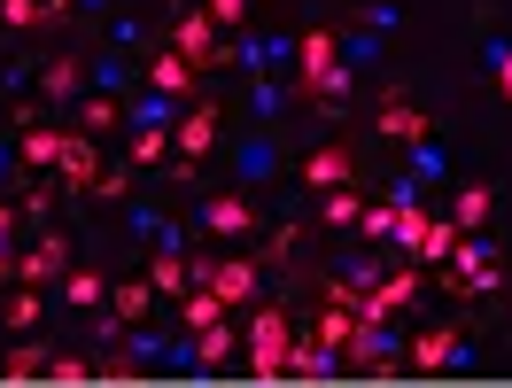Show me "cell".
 <instances>
[{"mask_svg":"<svg viewBox=\"0 0 512 388\" xmlns=\"http://www.w3.org/2000/svg\"><path fill=\"white\" fill-rule=\"evenodd\" d=\"M319 342H326V350H334V342H350V311H326V319H319Z\"/></svg>","mask_w":512,"mask_h":388,"instance_id":"603a6c76","label":"cell"},{"mask_svg":"<svg viewBox=\"0 0 512 388\" xmlns=\"http://www.w3.org/2000/svg\"><path fill=\"white\" fill-rule=\"evenodd\" d=\"M249 357H256V381H272V373H280V357H288V319H280V311H256Z\"/></svg>","mask_w":512,"mask_h":388,"instance_id":"6da1fadb","label":"cell"},{"mask_svg":"<svg viewBox=\"0 0 512 388\" xmlns=\"http://www.w3.org/2000/svg\"><path fill=\"white\" fill-rule=\"evenodd\" d=\"M0 373H8V381H32V373H47V357L24 342V350H8V365H0Z\"/></svg>","mask_w":512,"mask_h":388,"instance_id":"2e32d148","label":"cell"},{"mask_svg":"<svg viewBox=\"0 0 512 388\" xmlns=\"http://www.w3.org/2000/svg\"><path fill=\"white\" fill-rule=\"evenodd\" d=\"M412 365H419V373H443V365H458V334H450V326L419 334V342H412Z\"/></svg>","mask_w":512,"mask_h":388,"instance_id":"3957f363","label":"cell"},{"mask_svg":"<svg viewBox=\"0 0 512 388\" xmlns=\"http://www.w3.org/2000/svg\"><path fill=\"white\" fill-rule=\"evenodd\" d=\"M179 311H187V326H218L225 303H218L210 288H179Z\"/></svg>","mask_w":512,"mask_h":388,"instance_id":"7c38bea8","label":"cell"},{"mask_svg":"<svg viewBox=\"0 0 512 388\" xmlns=\"http://www.w3.org/2000/svg\"><path fill=\"white\" fill-rule=\"evenodd\" d=\"M148 78H156V94H187V55H156Z\"/></svg>","mask_w":512,"mask_h":388,"instance_id":"4fadbf2b","label":"cell"},{"mask_svg":"<svg viewBox=\"0 0 512 388\" xmlns=\"http://www.w3.org/2000/svg\"><path fill=\"white\" fill-rule=\"evenodd\" d=\"M210 226H218V233H249L256 218H249V202H241V194H218V202H210Z\"/></svg>","mask_w":512,"mask_h":388,"instance_id":"30bf717a","label":"cell"},{"mask_svg":"<svg viewBox=\"0 0 512 388\" xmlns=\"http://www.w3.org/2000/svg\"><path fill=\"white\" fill-rule=\"evenodd\" d=\"M202 280H210L218 303H249L256 295V264H202Z\"/></svg>","mask_w":512,"mask_h":388,"instance_id":"7a4b0ae2","label":"cell"},{"mask_svg":"<svg viewBox=\"0 0 512 388\" xmlns=\"http://www.w3.org/2000/svg\"><path fill=\"white\" fill-rule=\"evenodd\" d=\"M78 78H86V70H78V55H63V63L47 70V94H78Z\"/></svg>","mask_w":512,"mask_h":388,"instance_id":"ac0fdd59","label":"cell"},{"mask_svg":"<svg viewBox=\"0 0 512 388\" xmlns=\"http://www.w3.org/2000/svg\"><path fill=\"white\" fill-rule=\"evenodd\" d=\"M381 132H396V140H427V117H419L412 101H388V117H381Z\"/></svg>","mask_w":512,"mask_h":388,"instance_id":"8fae6325","label":"cell"},{"mask_svg":"<svg viewBox=\"0 0 512 388\" xmlns=\"http://www.w3.org/2000/svg\"><path fill=\"white\" fill-rule=\"evenodd\" d=\"M109 125H117V101H78V132H109Z\"/></svg>","mask_w":512,"mask_h":388,"instance_id":"9a60e30c","label":"cell"},{"mask_svg":"<svg viewBox=\"0 0 512 388\" xmlns=\"http://www.w3.org/2000/svg\"><path fill=\"white\" fill-rule=\"evenodd\" d=\"M156 288H163V295H179V288H187V264L171 257V249H163V257H156Z\"/></svg>","mask_w":512,"mask_h":388,"instance_id":"44dd1931","label":"cell"},{"mask_svg":"<svg viewBox=\"0 0 512 388\" xmlns=\"http://www.w3.org/2000/svg\"><path fill=\"white\" fill-rule=\"evenodd\" d=\"M481 218H489V187H466V194H458V218H450V226L466 233V226H481Z\"/></svg>","mask_w":512,"mask_h":388,"instance_id":"5bb4252c","label":"cell"},{"mask_svg":"<svg viewBox=\"0 0 512 388\" xmlns=\"http://www.w3.org/2000/svg\"><path fill=\"white\" fill-rule=\"evenodd\" d=\"M334 63H342V39H334V32L303 39V78H319V70H334Z\"/></svg>","mask_w":512,"mask_h":388,"instance_id":"ba28073f","label":"cell"},{"mask_svg":"<svg viewBox=\"0 0 512 388\" xmlns=\"http://www.w3.org/2000/svg\"><path fill=\"white\" fill-rule=\"evenodd\" d=\"M55 148H63V132H47V125L24 140V156H32V163H55Z\"/></svg>","mask_w":512,"mask_h":388,"instance_id":"7402d4cb","label":"cell"},{"mask_svg":"<svg viewBox=\"0 0 512 388\" xmlns=\"http://www.w3.org/2000/svg\"><path fill=\"white\" fill-rule=\"evenodd\" d=\"M303 179H311V187H342V179H350V156H342V148H319V156H311V163H303Z\"/></svg>","mask_w":512,"mask_h":388,"instance_id":"52a82bcc","label":"cell"},{"mask_svg":"<svg viewBox=\"0 0 512 388\" xmlns=\"http://www.w3.org/2000/svg\"><path fill=\"white\" fill-rule=\"evenodd\" d=\"M404 303H412V280H388V288H373V295H365V303H350V311H357V319H365V326H381L388 311H404Z\"/></svg>","mask_w":512,"mask_h":388,"instance_id":"5b68a950","label":"cell"},{"mask_svg":"<svg viewBox=\"0 0 512 388\" xmlns=\"http://www.w3.org/2000/svg\"><path fill=\"white\" fill-rule=\"evenodd\" d=\"M47 373H55V381L70 388V381H86V373H94V365H78V357H47Z\"/></svg>","mask_w":512,"mask_h":388,"instance_id":"d4e9b609","label":"cell"},{"mask_svg":"<svg viewBox=\"0 0 512 388\" xmlns=\"http://www.w3.org/2000/svg\"><path fill=\"white\" fill-rule=\"evenodd\" d=\"M39 319V295L24 288V295H8V326H32Z\"/></svg>","mask_w":512,"mask_h":388,"instance_id":"cb8c5ba5","label":"cell"},{"mask_svg":"<svg viewBox=\"0 0 512 388\" xmlns=\"http://www.w3.org/2000/svg\"><path fill=\"white\" fill-rule=\"evenodd\" d=\"M210 140H218V109H194L187 125H179V148H187V156H202Z\"/></svg>","mask_w":512,"mask_h":388,"instance_id":"9c48e42d","label":"cell"},{"mask_svg":"<svg viewBox=\"0 0 512 388\" xmlns=\"http://www.w3.org/2000/svg\"><path fill=\"white\" fill-rule=\"evenodd\" d=\"M55 171H63V187H94V179H101L86 140H63V148H55Z\"/></svg>","mask_w":512,"mask_h":388,"instance_id":"277c9868","label":"cell"},{"mask_svg":"<svg viewBox=\"0 0 512 388\" xmlns=\"http://www.w3.org/2000/svg\"><path fill=\"white\" fill-rule=\"evenodd\" d=\"M497 86L512 94V47H497Z\"/></svg>","mask_w":512,"mask_h":388,"instance_id":"83f0119b","label":"cell"},{"mask_svg":"<svg viewBox=\"0 0 512 388\" xmlns=\"http://www.w3.org/2000/svg\"><path fill=\"white\" fill-rule=\"evenodd\" d=\"M55 264H63V241H39L32 257H24V272H32V280H47V272H55Z\"/></svg>","mask_w":512,"mask_h":388,"instance_id":"ffe728a7","label":"cell"},{"mask_svg":"<svg viewBox=\"0 0 512 388\" xmlns=\"http://www.w3.org/2000/svg\"><path fill=\"white\" fill-rule=\"evenodd\" d=\"M249 16V0H210V24H241Z\"/></svg>","mask_w":512,"mask_h":388,"instance_id":"4316f807","label":"cell"},{"mask_svg":"<svg viewBox=\"0 0 512 388\" xmlns=\"http://www.w3.org/2000/svg\"><path fill=\"white\" fill-rule=\"evenodd\" d=\"M117 311H125V319H140V311H148V288H140V280H132V288H117Z\"/></svg>","mask_w":512,"mask_h":388,"instance_id":"484cf974","label":"cell"},{"mask_svg":"<svg viewBox=\"0 0 512 388\" xmlns=\"http://www.w3.org/2000/svg\"><path fill=\"white\" fill-rule=\"evenodd\" d=\"M179 55H194V63H218V39H210V16H179Z\"/></svg>","mask_w":512,"mask_h":388,"instance_id":"8992f818","label":"cell"},{"mask_svg":"<svg viewBox=\"0 0 512 388\" xmlns=\"http://www.w3.org/2000/svg\"><path fill=\"white\" fill-rule=\"evenodd\" d=\"M225 350H233V334H225V326H202V342H194V357H202V365H218Z\"/></svg>","mask_w":512,"mask_h":388,"instance_id":"d6986e66","label":"cell"},{"mask_svg":"<svg viewBox=\"0 0 512 388\" xmlns=\"http://www.w3.org/2000/svg\"><path fill=\"white\" fill-rule=\"evenodd\" d=\"M326 218H334V226H357V194H350V179H342V187H326Z\"/></svg>","mask_w":512,"mask_h":388,"instance_id":"e0dca14e","label":"cell"}]
</instances>
